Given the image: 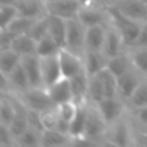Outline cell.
Returning <instances> with one entry per match:
<instances>
[{
  "label": "cell",
  "mask_w": 147,
  "mask_h": 147,
  "mask_svg": "<svg viewBox=\"0 0 147 147\" xmlns=\"http://www.w3.org/2000/svg\"><path fill=\"white\" fill-rule=\"evenodd\" d=\"M82 1H83V0H82Z\"/></svg>",
  "instance_id": "cell-47"
},
{
  "label": "cell",
  "mask_w": 147,
  "mask_h": 147,
  "mask_svg": "<svg viewBox=\"0 0 147 147\" xmlns=\"http://www.w3.org/2000/svg\"><path fill=\"white\" fill-rule=\"evenodd\" d=\"M99 79L102 83L105 95L106 98H114L117 96V88H118V77L115 76L107 67L102 69L98 75Z\"/></svg>",
  "instance_id": "cell-28"
},
{
  "label": "cell",
  "mask_w": 147,
  "mask_h": 147,
  "mask_svg": "<svg viewBox=\"0 0 147 147\" xmlns=\"http://www.w3.org/2000/svg\"><path fill=\"white\" fill-rule=\"evenodd\" d=\"M16 94V93H14ZM18 99L24 103V106L28 109H32L36 111H44L51 108L56 107L55 103L52 101L48 91L46 87L40 86V87H29L22 93L16 94Z\"/></svg>",
  "instance_id": "cell-5"
},
{
  "label": "cell",
  "mask_w": 147,
  "mask_h": 147,
  "mask_svg": "<svg viewBox=\"0 0 147 147\" xmlns=\"http://www.w3.org/2000/svg\"><path fill=\"white\" fill-rule=\"evenodd\" d=\"M124 16L140 23L147 22V3L141 0H119L114 6Z\"/></svg>",
  "instance_id": "cell-11"
},
{
  "label": "cell",
  "mask_w": 147,
  "mask_h": 147,
  "mask_svg": "<svg viewBox=\"0 0 147 147\" xmlns=\"http://www.w3.org/2000/svg\"><path fill=\"white\" fill-rule=\"evenodd\" d=\"M47 91H48V94H49L52 101L55 103V106L61 103V102H64V101L74 100L71 86H70V80L67 77L60 78L53 85L47 87Z\"/></svg>",
  "instance_id": "cell-19"
},
{
  "label": "cell",
  "mask_w": 147,
  "mask_h": 147,
  "mask_svg": "<svg viewBox=\"0 0 147 147\" xmlns=\"http://www.w3.org/2000/svg\"><path fill=\"white\" fill-rule=\"evenodd\" d=\"M38 1H46V0H38Z\"/></svg>",
  "instance_id": "cell-46"
},
{
  "label": "cell",
  "mask_w": 147,
  "mask_h": 147,
  "mask_svg": "<svg viewBox=\"0 0 147 147\" xmlns=\"http://www.w3.org/2000/svg\"><path fill=\"white\" fill-rule=\"evenodd\" d=\"M22 61V56L11 48L0 51V74L8 76Z\"/></svg>",
  "instance_id": "cell-26"
},
{
  "label": "cell",
  "mask_w": 147,
  "mask_h": 147,
  "mask_svg": "<svg viewBox=\"0 0 147 147\" xmlns=\"http://www.w3.org/2000/svg\"><path fill=\"white\" fill-rule=\"evenodd\" d=\"M77 18L86 26L108 25L110 21L108 7L92 0H83Z\"/></svg>",
  "instance_id": "cell-4"
},
{
  "label": "cell",
  "mask_w": 147,
  "mask_h": 147,
  "mask_svg": "<svg viewBox=\"0 0 147 147\" xmlns=\"http://www.w3.org/2000/svg\"><path fill=\"white\" fill-rule=\"evenodd\" d=\"M96 107L101 116L108 124V126L115 123L116 121H118L122 116H124L129 111L127 105L123 100H121L118 96L105 98L102 101H100L96 105Z\"/></svg>",
  "instance_id": "cell-7"
},
{
  "label": "cell",
  "mask_w": 147,
  "mask_h": 147,
  "mask_svg": "<svg viewBox=\"0 0 147 147\" xmlns=\"http://www.w3.org/2000/svg\"><path fill=\"white\" fill-rule=\"evenodd\" d=\"M129 111L136 126H139L140 129H147V106Z\"/></svg>",
  "instance_id": "cell-39"
},
{
  "label": "cell",
  "mask_w": 147,
  "mask_h": 147,
  "mask_svg": "<svg viewBox=\"0 0 147 147\" xmlns=\"http://www.w3.org/2000/svg\"><path fill=\"white\" fill-rule=\"evenodd\" d=\"M129 110H134L147 106V77H144L139 83L137 90L127 101Z\"/></svg>",
  "instance_id": "cell-29"
},
{
  "label": "cell",
  "mask_w": 147,
  "mask_h": 147,
  "mask_svg": "<svg viewBox=\"0 0 147 147\" xmlns=\"http://www.w3.org/2000/svg\"><path fill=\"white\" fill-rule=\"evenodd\" d=\"M144 76L134 68H131L125 74L118 77V88H117V96L123 100L125 103L130 100L134 91L137 90L139 83Z\"/></svg>",
  "instance_id": "cell-10"
},
{
  "label": "cell",
  "mask_w": 147,
  "mask_h": 147,
  "mask_svg": "<svg viewBox=\"0 0 147 147\" xmlns=\"http://www.w3.org/2000/svg\"><path fill=\"white\" fill-rule=\"evenodd\" d=\"M18 13L21 16H25L29 18H40L47 14L46 1L38 0H18L16 2Z\"/></svg>",
  "instance_id": "cell-16"
},
{
  "label": "cell",
  "mask_w": 147,
  "mask_h": 147,
  "mask_svg": "<svg viewBox=\"0 0 147 147\" xmlns=\"http://www.w3.org/2000/svg\"><path fill=\"white\" fill-rule=\"evenodd\" d=\"M108 131V124L101 116L96 105L87 102V119L84 139L91 144H103Z\"/></svg>",
  "instance_id": "cell-3"
},
{
  "label": "cell",
  "mask_w": 147,
  "mask_h": 147,
  "mask_svg": "<svg viewBox=\"0 0 147 147\" xmlns=\"http://www.w3.org/2000/svg\"><path fill=\"white\" fill-rule=\"evenodd\" d=\"M40 68H41L42 85L46 88L63 77L57 54L52 56L40 57Z\"/></svg>",
  "instance_id": "cell-12"
},
{
  "label": "cell",
  "mask_w": 147,
  "mask_h": 147,
  "mask_svg": "<svg viewBox=\"0 0 147 147\" xmlns=\"http://www.w3.org/2000/svg\"><path fill=\"white\" fill-rule=\"evenodd\" d=\"M134 123L130 111L122 116L118 121L108 126L106 139L103 144L114 146H129L134 145Z\"/></svg>",
  "instance_id": "cell-1"
},
{
  "label": "cell",
  "mask_w": 147,
  "mask_h": 147,
  "mask_svg": "<svg viewBox=\"0 0 147 147\" xmlns=\"http://www.w3.org/2000/svg\"><path fill=\"white\" fill-rule=\"evenodd\" d=\"M78 108H79V105L74 100L64 101V102L56 105V111H57L59 117L64 119L68 123H71V121L75 118L78 111Z\"/></svg>",
  "instance_id": "cell-33"
},
{
  "label": "cell",
  "mask_w": 147,
  "mask_h": 147,
  "mask_svg": "<svg viewBox=\"0 0 147 147\" xmlns=\"http://www.w3.org/2000/svg\"><path fill=\"white\" fill-rule=\"evenodd\" d=\"M10 48L17 52L21 56L33 55L37 54V40H34L29 33L20 34L14 39Z\"/></svg>",
  "instance_id": "cell-25"
},
{
  "label": "cell",
  "mask_w": 147,
  "mask_h": 147,
  "mask_svg": "<svg viewBox=\"0 0 147 147\" xmlns=\"http://www.w3.org/2000/svg\"><path fill=\"white\" fill-rule=\"evenodd\" d=\"M141 1H144L145 3H147V0H141Z\"/></svg>",
  "instance_id": "cell-45"
},
{
  "label": "cell",
  "mask_w": 147,
  "mask_h": 147,
  "mask_svg": "<svg viewBox=\"0 0 147 147\" xmlns=\"http://www.w3.org/2000/svg\"><path fill=\"white\" fill-rule=\"evenodd\" d=\"M59 62L62 70V76L67 78H71L75 75L83 71L84 68V59L83 56L71 52L65 47H61L57 53Z\"/></svg>",
  "instance_id": "cell-8"
},
{
  "label": "cell",
  "mask_w": 147,
  "mask_h": 147,
  "mask_svg": "<svg viewBox=\"0 0 147 147\" xmlns=\"http://www.w3.org/2000/svg\"><path fill=\"white\" fill-rule=\"evenodd\" d=\"M119 0H106V5L108 6V7H110V6H114L115 3H117Z\"/></svg>",
  "instance_id": "cell-43"
},
{
  "label": "cell",
  "mask_w": 147,
  "mask_h": 147,
  "mask_svg": "<svg viewBox=\"0 0 147 147\" xmlns=\"http://www.w3.org/2000/svg\"><path fill=\"white\" fill-rule=\"evenodd\" d=\"M18 0H0V3H9V5H16Z\"/></svg>",
  "instance_id": "cell-42"
},
{
  "label": "cell",
  "mask_w": 147,
  "mask_h": 147,
  "mask_svg": "<svg viewBox=\"0 0 147 147\" xmlns=\"http://www.w3.org/2000/svg\"><path fill=\"white\" fill-rule=\"evenodd\" d=\"M106 98L105 95V90L102 86L101 80L99 79V77L92 76L90 79V87H88V95H87V101L93 103V105H98L100 101H102Z\"/></svg>",
  "instance_id": "cell-32"
},
{
  "label": "cell",
  "mask_w": 147,
  "mask_h": 147,
  "mask_svg": "<svg viewBox=\"0 0 147 147\" xmlns=\"http://www.w3.org/2000/svg\"><path fill=\"white\" fill-rule=\"evenodd\" d=\"M41 133L42 132L29 126L24 132H22L16 138V144H17L18 147H36V146H40Z\"/></svg>",
  "instance_id": "cell-31"
},
{
  "label": "cell",
  "mask_w": 147,
  "mask_h": 147,
  "mask_svg": "<svg viewBox=\"0 0 147 147\" xmlns=\"http://www.w3.org/2000/svg\"><path fill=\"white\" fill-rule=\"evenodd\" d=\"M48 33L61 47H63L67 33V20L59 16L48 15Z\"/></svg>",
  "instance_id": "cell-24"
},
{
  "label": "cell",
  "mask_w": 147,
  "mask_h": 147,
  "mask_svg": "<svg viewBox=\"0 0 147 147\" xmlns=\"http://www.w3.org/2000/svg\"><path fill=\"white\" fill-rule=\"evenodd\" d=\"M87 102L79 105V108L75 118L70 123V136L74 139V145L78 140L84 139L86 119H87Z\"/></svg>",
  "instance_id": "cell-22"
},
{
  "label": "cell",
  "mask_w": 147,
  "mask_h": 147,
  "mask_svg": "<svg viewBox=\"0 0 147 147\" xmlns=\"http://www.w3.org/2000/svg\"><path fill=\"white\" fill-rule=\"evenodd\" d=\"M125 49H127V48H126L119 32L116 30L115 26H113L109 23L107 26V32H106L102 53L109 59V57H113V56L124 52Z\"/></svg>",
  "instance_id": "cell-14"
},
{
  "label": "cell",
  "mask_w": 147,
  "mask_h": 147,
  "mask_svg": "<svg viewBox=\"0 0 147 147\" xmlns=\"http://www.w3.org/2000/svg\"><path fill=\"white\" fill-rule=\"evenodd\" d=\"M5 77L8 80L9 93L18 94V93H22L30 87V82H29L28 75H26V72L22 65V61L8 76H5Z\"/></svg>",
  "instance_id": "cell-20"
},
{
  "label": "cell",
  "mask_w": 147,
  "mask_h": 147,
  "mask_svg": "<svg viewBox=\"0 0 147 147\" xmlns=\"http://www.w3.org/2000/svg\"><path fill=\"white\" fill-rule=\"evenodd\" d=\"M60 48L61 46L54 40V38L49 33H47L46 36H44L41 39L37 41V55L39 57L56 55Z\"/></svg>",
  "instance_id": "cell-30"
},
{
  "label": "cell",
  "mask_w": 147,
  "mask_h": 147,
  "mask_svg": "<svg viewBox=\"0 0 147 147\" xmlns=\"http://www.w3.org/2000/svg\"><path fill=\"white\" fill-rule=\"evenodd\" d=\"M74 145V139L70 134L59 131L57 129H46L41 133L40 146L44 147H62Z\"/></svg>",
  "instance_id": "cell-18"
},
{
  "label": "cell",
  "mask_w": 147,
  "mask_h": 147,
  "mask_svg": "<svg viewBox=\"0 0 147 147\" xmlns=\"http://www.w3.org/2000/svg\"><path fill=\"white\" fill-rule=\"evenodd\" d=\"M16 138L11 133L10 129L0 124V147H16Z\"/></svg>",
  "instance_id": "cell-38"
},
{
  "label": "cell",
  "mask_w": 147,
  "mask_h": 147,
  "mask_svg": "<svg viewBox=\"0 0 147 147\" xmlns=\"http://www.w3.org/2000/svg\"><path fill=\"white\" fill-rule=\"evenodd\" d=\"M22 65L28 75L30 87H40L42 85L41 78V68H40V57L37 54L22 56Z\"/></svg>",
  "instance_id": "cell-15"
},
{
  "label": "cell",
  "mask_w": 147,
  "mask_h": 147,
  "mask_svg": "<svg viewBox=\"0 0 147 147\" xmlns=\"http://www.w3.org/2000/svg\"><path fill=\"white\" fill-rule=\"evenodd\" d=\"M92 1H94V2H98V3H101V5H105V6H107L106 5V0H92ZM108 7V6H107Z\"/></svg>",
  "instance_id": "cell-44"
},
{
  "label": "cell",
  "mask_w": 147,
  "mask_h": 147,
  "mask_svg": "<svg viewBox=\"0 0 147 147\" xmlns=\"http://www.w3.org/2000/svg\"><path fill=\"white\" fill-rule=\"evenodd\" d=\"M137 45L147 46V22L142 23L141 31H140V36H139V39H138ZM134 46H136V45H134Z\"/></svg>",
  "instance_id": "cell-41"
},
{
  "label": "cell",
  "mask_w": 147,
  "mask_h": 147,
  "mask_svg": "<svg viewBox=\"0 0 147 147\" xmlns=\"http://www.w3.org/2000/svg\"><path fill=\"white\" fill-rule=\"evenodd\" d=\"M80 6L82 0H46L47 14L64 20L77 17Z\"/></svg>",
  "instance_id": "cell-9"
},
{
  "label": "cell",
  "mask_w": 147,
  "mask_h": 147,
  "mask_svg": "<svg viewBox=\"0 0 147 147\" xmlns=\"http://www.w3.org/2000/svg\"><path fill=\"white\" fill-rule=\"evenodd\" d=\"M84 68L90 77L98 75L107 67L108 57L99 51H86L84 56Z\"/></svg>",
  "instance_id": "cell-17"
},
{
  "label": "cell",
  "mask_w": 147,
  "mask_h": 147,
  "mask_svg": "<svg viewBox=\"0 0 147 147\" xmlns=\"http://www.w3.org/2000/svg\"><path fill=\"white\" fill-rule=\"evenodd\" d=\"M108 10H109V16H110L109 23L113 26H115L116 30L119 32L126 48H130L137 45L142 23L124 16L114 7H108Z\"/></svg>",
  "instance_id": "cell-2"
},
{
  "label": "cell",
  "mask_w": 147,
  "mask_h": 147,
  "mask_svg": "<svg viewBox=\"0 0 147 147\" xmlns=\"http://www.w3.org/2000/svg\"><path fill=\"white\" fill-rule=\"evenodd\" d=\"M85 38H86V26L77 18L67 20V33H65V48L70 49L71 52L84 56L86 52L85 46Z\"/></svg>",
  "instance_id": "cell-6"
},
{
  "label": "cell",
  "mask_w": 147,
  "mask_h": 147,
  "mask_svg": "<svg viewBox=\"0 0 147 147\" xmlns=\"http://www.w3.org/2000/svg\"><path fill=\"white\" fill-rule=\"evenodd\" d=\"M107 68L117 77L122 76L127 70L133 68L127 49H125L124 52H122V53H119L113 57H109L108 63H107Z\"/></svg>",
  "instance_id": "cell-23"
},
{
  "label": "cell",
  "mask_w": 147,
  "mask_h": 147,
  "mask_svg": "<svg viewBox=\"0 0 147 147\" xmlns=\"http://www.w3.org/2000/svg\"><path fill=\"white\" fill-rule=\"evenodd\" d=\"M107 26L108 25H93L86 28V38H85L86 51L102 52Z\"/></svg>",
  "instance_id": "cell-21"
},
{
  "label": "cell",
  "mask_w": 147,
  "mask_h": 147,
  "mask_svg": "<svg viewBox=\"0 0 147 147\" xmlns=\"http://www.w3.org/2000/svg\"><path fill=\"white\" fill-rule=\"evenodd\" d=\"M47 33H48V15L37 18L29 32V34L37 41L41 39L44 36H46Z\"/></svg>",
  "instance_id": "cell-36"
},
{
  "label": "cell",
  "mask_w": 147,
  "mask_h": 147,
  "mask_svg": "<svg viewBox=\"0 0 147 147\" xmlns=\"http://www.w3.org/2000/svg\"><path fill=\"white\" fill-rule=\"evenodd\" d=\"M20 15L16 5L0 3V29H7L8 25Z\"/></svg>",
  "instance_id": "cell-34"
},
{
  "label": "cell",
  "mask_w": 147,
  "mask_h": 147,
  "mask_svg": "<svg viewBox=\"0 0 147 147\" xmlns=\"http://www.w3.org/2000/svg\"><path fill=\"white\" fill-rule=\"evenodd\" d=\"M16 37H17V34H15L14 32H11L8 29H0V51L10 48L11 44Z\"/></svg>",
  "instance_id": "cell-40"
},
{
  "label": "cell",
  "mask_w": 147,
  "mask_h": 147,
  "mask_svg": "<svg viewBox=\"0 0 147 147\" xmlns=\"http://www.w3.org/2000/svg\"><path fill=\"white\" fill-rule=\"evenodd\" d=\"M90 79H91V77L85 71V69L83 71H80L79 74L75 75L74 77L69 78L71 92H72V99L78 105H83V103L87 102Z\"/></svg>",
  "instance_id": "cell-13"
},
{
  "label": "cell",
  "mask_w": 147,
  "mask_h": 147,
  "mask_svg": "<svg viewBox=\"0 0 147 147\" xmlns=\"http://www.w3.org/2000/svg\"><path fill=\"white\" fill-rule=\"evenodd\" d=\"M132 65L144 77H147V46L136 45L127 48Z\"/></svg>",
  "instance_id": "cell-27"
},
{
  "label": "cell",
  "mask_w": 147,
  "mask_h": 147,
  "mask_svg": "<svg viewBox=\"0 0 147 147\" xmlns=\"http://www.w3.org/2000/svg\"><path fill=\"white\" fill-rule=\"evenodd\" d=\"M39 114H40V121H41L44 130L56 127V124H57V121H59V115H57V111H56V107L44 110Z\"/></svg>",
  "instance_id": "cell-37"
},
{
  "label": "cell",
  "mask_w": 147,
  "mask_h": 147,
  "mask_svg": "<svg viewBox=\"0 0 147 147\" xmlns=\"http://www.w3.org/2000/svg\"><path fill=\"white\" fill-rule=\"evenodd\" d=\"M34 22H36L34 18H29V17L18 15V16L8 25L7 29L10 30L11 32H14L15 34L20 36V34L29 33Z\"/></svg>",
  "instance_id": "cell-35"
}]
</instances>
